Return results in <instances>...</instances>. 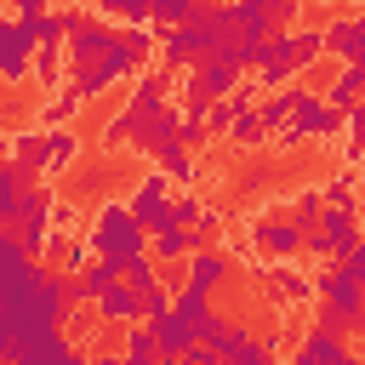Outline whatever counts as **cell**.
<instances>
[{
  "label": "cell",
  "instance_id": "25",
  "mask_svg": "<svg viewBox=\"0 0 365 365\" xmlns=\"http://www.w3.org/2000/svg\"><path fill=\"white\" fill-rule=\"evenodd\" d=\"M228 137H234V148H262V137H268V120H262L257 108H245V114L234 120V131H228Z\"/></svg>",
  "mask_w": 365,
  "mask_h": 365
},
{
  "label": "cell",
  "instance_id": "16",
  "mask_svg": "<svg viewBox=\"0 0 365 365\" xmlns=\"http://www.w3.org/2000/svg\"><path fill=\"white\" fill-rule=\"evenodd\" d=\"M291 359H302V365H348V336H336V331H308L302 342H297V354Z\"/></svg>",
  "mask_w": 365,
  "mask_h": 365
},
{
  "label": "cell",
  "instance_id": "13",
  "mask_svg": "<svg viewBox=\"0 0 365 365\" xmlns=\"http://www.w3.org/2000/svg\"><path fill=\"white\" fill-rule=\"evenodd\" d=\"M217 348H222V365H274V348L262 342V336H251L245 325H222V336H217Z\"/></svg>",
  "mask_w": 365,
  "mask_h": 365
},
{
  "label": "cell",
  "instance_id": "20",
  "mask_svg": "<svg viewBox=\"0 0 365 365\" xmlns=\"http://www.w3.org/2000/svg\"><path fill=\"white\" fill-rule=\"evenodd\" d=\"M228 279V257L217 251V245H205V251H194L188 257V285H200V291H217Z\"/></svg>",
  "mask_w": 365,
  "mask_h": 365
},
{
  "label": "cell",
  "instance_id": "26",
  "mask_svg": "<svg viewBox=\"0 0 365 365\" xmlns=\"http://www.w3.org/2000/svg\"><path fill=\"white\" fill-rule=\"evenodd\" d=\"M154 160H160V171H171L177 182H194V148H182V143H165Z\"/></svg>",
  "mask_w": 365,
  "mask_h": 365
},
{
  "label": "cell",
  "instance_id": "6",
  "mask_svg": "<svg viewBox=\"0 0 365 365\" xmlns=\"http://www.w3.org/2000/svg\"><path fill=\"white\" fill-rule=\"evenodd\" d=\"M342 125V108H331V103H319L314 91L297 103V114H291V125L279 131V148H297V143H314V137H331Z\"/></svg>",
  "mask_w": 365,
  "mask_h": 365
},
{
  "label": "cell",
  "instance_id": "7",
  "mask_svg": "<svg viewBox=\"0 0 365 365\" xmlns=\"http://www.w3.org/2000/svg\"><path fill=\"white\" fill-rule=\"evenodd\" d=\"M251 245L262 251V257H274V262H285V257H297V251H308V234L297 228V217H257L251 222Z\"/></svg>",
  "mask_w": 365,
  "mask_h": 365
},
{
  "label": "cell",
  "instance_id": "21",
  "mask_svg": "<svg viewBox=\"0 0 365 365\" xmlns=\"http://www.w3.org/2000/svg\"><path fill=\"white\" fill-rule=\"evenodd\" d=\"M114 279H125V274H120V268H114L108 257H91V262H86V268L74 274V285H80V297H91V302H97V297H103V291H108Z\"/></svg>",
  "mask_w": 365,
  "mask_h": 365
},
{
  "label": "cell",
  "instance_id": "22",
  "mask_svg": "<svg viewBox=\"0 0 365 365\" xmlns=\"http://www.w3.org/2000/svg\"><path fill=\"white\" fill-rule=\"evenodd\" d=\"M125 359H137V365H160V342H154V325L148 319H137V325H125Z\"/></svg>",
  "mask_w": 365,
  "mask_h": 365
},
{
  "label": "cell",
  "instance_id": "40",
  "mask_svg": "<svg viewBox=\"0 0 365 365\" xmlns=\"http://www.w3.org/2000/svg\"><path fill=\"white\" fill-rule=\"evenodd\" d=\"M103 177H108V171H103V165H91V171H80V188H103Z\"/></svg>",
  "mask_w": 365,
  "mask_h": 365
},
{
  "label": "cell",
  "instance_id": "4",
  "mask_svg": "<svg viewBox=\"0 0 365 365\" xmlns=\"http://www.w3.org/2000/svg\"><path fill=\"white\" fill-rule=\"evenodd\" d=\"M359 240H365V228H359V205H325L319 228L308 234V251H314V257H336V262H342Z\"/></svg>",
  "mask_w": 365,
  "mask_h": 365
},
{
  "label": "cell",
  "instance_id": "9",
  "mask_svg": "<svg viewBox=\"0 0 365 365\" xmlns=\"http://www.w3.org/2000/svg\"><path fill=\"white\" fill-rule=\"evenodd\" d=\"M114 40H120V29H114L103 11H91V17H86L74 34H68V68H86V63H97V57H103Z\"/></svg>",
  "mask_w": 365,
  "mask_h": 365
},
{
  "label": "cell",
  "instance_id": "30",
  "mask_svg": "<svg viewBox=\"0 0 365 365\" xmlns=\"http://www.w3.org/2000/svg\"><path fill=\"white\" fill-rule=\"evenodd\" d=\"M171 302H177V285H165V279H160V285H148V291H143V319H165V314H171Z\"/></svg>",
  "mask_w": 365,
  "mask_h": 365
},
{
  "label": "cell",
  "instance_id": "44",
  "mask_svg": "<svg viewBox=\"0 0 365 365\" xmlns=\"http://www.w3.org/2000/svg\"><path fill=\"white\" fill-rule=\"evenodd\" d=\"M348 6H354V11H365V0H348Z\"/></svg>",
  "mask_w": 365,
  "mask_h": 365
},
{
  "label": "cell",
  "instance_id": "39",
  "mask_svg": "<svg viewBox=\"0 0 365 365\" xmlns=\"http://www.w3.org/2000/svg\"><path fill=\"white\" fill-rule=\"evenodd\" d=\"M342 268H348V274H354V279H365V240H359V245H354V251H348V257H342Z\"/></svg>",
  "mask_w": 365,
  "mask_h": 365
},
{
  "label": "cell",
  "instance_id": "46",
  "mask_svg": "<svg viewBox=\"0 0 365 365\" xmlns=\"http://www.w3.org/2000/svg\"><path fill=\"white\" fill-rule=\"evenodd\" d=\"M291 365H302V359H291Z\"/></svg>",
  "mask_w": 365,
  "mask_h": 365
},
{
  "label": "cell",
  "instance_id": "14",
  "mask_svg": "<svg viewBox=\"0 0 365 365\" xmlns=\"http://www.w3.org/2000/svg\"><path fill=\"white\" fill-rule=\"evenodd\" d=\"M325 51L342 63H365V11H348L336 23H325Z\"/></svg>",
  "mask_w": 365,
  "mask_h": 365
},
{
  "label": "cell",
  "instance_id": "11",
  "mask_svg": "<svg viewBox=\"0 0 365 365\" xmlns=\"http://www.w3.org/2000/svg\"><path fill=\"white\" fill-rule=\"evenodd\" d=\"M314 285H319V302H331V308H342V314H354V319H359V302H365V279H354V274L336 262V268L314 274Z\"/></svg>",
  "mask_w": 365,
  "mask_h": 365
},
{
  "label": "cell",
  "instance_id": "8",
  "mask_svg": "<svg viewBox=\"0 0 365 365\" xmlns=\"http://www.w3.org/2000/svg\"><path fill=\"white\" fill-rule=\"evenodd\" d=\"M268 34H274V17H268L262 0H234V6H228V46H234L240 57H245L251 46H262Z\"/></svg>",
  "mask_w": 365,
  "mask_h": 365
},
{
  "label": "cell",
  "instance_id": "38",
  "mask_svg": "<svg viewBox=\"0 0 365 365\" xmlns=\"http://www.w3.org/2000/svg\"><path fill=\"white\" fill-rule=\"evenodd\" d=\"M11 6V17H40V11H51V0H6Z\"/></svg>",
  "mask_w": 365,
  "mask_h": 365
},
{
  "label": "cell",
  "instance_id": "33",
  "mask_svg": "<svg viewBox=\"0 0 365 365\" xmlns=\"http://www.w3.org/2000/svg\"><path fill=\"white\" fill-rule=\"evenodd\" d=\"M314 325H319V331H336V336H348V331H354L359 319H354V314H342V308H331V302H319V314H314Z\"/></svg>",
  "mask_w": 365,
  "mask_h": 365
},
{
  "label": "cell",
  "instance_id": "23",
  "mask_svg": "<svg viewBox=\"0 0 365 365\" xmlns=\"http://www.w3.org/2000/svg\"><path fill=\"white\" fill-rule=\"evenodd\" d=\"M268 285L279 291V302H302V297H314V291H319L314 279H302V274H297V268H285V262H279V268H268Z\"/></svg>",
  "mask_w": 365,
  "mask_h": 365
},
{
  "label": "cell",
  "instance_id": "41",
  "mask_svg": "<svg viewBox=\"0 0 365 365\" xmlns=\"http://www.w3.org/2000/svg\"><path fill=\"white\" fill-rule=\"evenodd\" d=\"M68 365H108V354H74Z\"/></svg>",
  "mask_w": 365,
  "mask_h": 365
},
{
  "label": "cell",
  "instance_id": "5",
  "mask_svg": "<svg viewBox=\"0 0 365 365\" xmlns=\"http://www.w3.org/2000/svg\"><path fill=\"white\" fill-rule=\"evenodd\" d=\"M34 34L23 29V17H11V23H0V80L11 86V91H23L29 86V74H34Z\"/></svg>",
  "mask_w": 365,
  "mask_h": 365
},
{
  "label": "cell",
  "instance_id": "3",
  "mask_svg": "<svg viewBox=\"0 0 365 365\" xmlns=\"http://www.w3.org/2000/svg\"><path fill=\"white\" fill-rule=\"evenodd\" d=\"M86 240H91V251L108 257L120 274L148 257V228L131 217V200H103L97 217H91V228H86Z\"/></svg>",
  "mask_w": 365,
  "mask_h": 365
},
{
  "label": "cell",
  "instance_id": "42",
  "mask_svg": "<svg viewBox=\"0 0 365 365\" xmlns=\"http://www.w3.org/2000/svg\"><path fill=\"white\" fill-rule=\"evenodd\" d=\"M308 6H342V0H308Z\"/></svg>",
  "mask_w": 365,
  "mask_h": 365
},
{
  "label": "cell",
  "instance_id": "27",
  "mask_svg": "<svg viewBox=\"0 0 365 365\" xmlns=\"http://www.w3.org/2000/svg\"><path fill=\"white\" fill-rule=\"evenodd\" d=\"M63 51H68V46H40V51H34V80H40V91H57Z\"/></svg>",
  "mask_w": 365,
  "mask_h": 365
},
{
  "label": "cell",
  "instance_id": "32",
  "mask_svg": "<svg viewBox=\"0 0 365 365\" xmlns=\"http://www.w3.org/2000/svg\"><path fill=\"white\" fill-rule=\"evenodd\" d=\"M103 11L120 23H154V0H103Z\"/></svg>",
  "mask_w": 365,
  "mask_h": 365
},
{
  "label": "cell",
  "instance_id": "1",
  "mask_svg": "<svg viewBox=\"0 0 365 365\" xmlns=\"http://www.w3.org/2000/svg\"><path fill=\"white\" fill-rule=\"evenodd\" d=\"M177 131H182V108L177 103H137V97H125V108L103 125V148L160 154L165 143H177Z\"/></svg>",
  "mask_w": 365,
  "mask_h": 365
},
{
  "label": "cell",
  "instance_id": "28",
  "mask_svg": "<svg viewBox=\"0 0 365 365\" xmlns=\"http://www.w3.org/2000/svg\"><path fill=\"white\" fill-rule=\"evenodd\" d=\"M165 91H171V74H165V68H143L131 97H137V103H165Z\"/></svg>",
  "mask_w": 365,
  "mask_h": 365
},
{
  "label": "cell",
  "instance_id": "15",
  "mask_svg": "<svg viewBox=\"0 0 365 365\" xmlns=\"http://www.w3.org/2000/svg\"><path fill=\"white\" fill-rule=\"evenodd\" d=\"M97 314H103V325H131V319H143V291L131 279H114L97 297Z\"/></svg>",
  "mask_w": 365,
  "mask_h": 365
},
{
  "label": "cell",
  "instance_id": "43",
  "mask_svg": "<svg viewBox=\"0 0 365 365\" xmlns=\"http://www.w3.org/2000/svg\"><path fill=\"white\" fill-rule=\"evenodd\" d=\"M354 331H359V336H365V314H359V325H354Z\"/></svg>",
  "mask_w": 365,
  "mask_h": 365
},
{
  "label": "cell",
  "instance_id": "34",
  "mask_svg": "<svg viewBox=\"0 0 365 365\" xmlns=\"http://www.w3.org/2000/svg\"><path fill=\"white\" fill-rule=\"evenodd\" d=\"M342 125H348V160H359V154H365V103H359V108H348V114H342Z\"/></svg>",
  "mask_w": 365,
  "mask_h": 365
},
{
  "label": "cell",
  "instance_id": "17",
  "mask_svg": "<svg viewBox=\"0 0 365 365\" xmlns=\"http://www.w3.org/2000/svg\"><path fill=\"white\" fill-rule=\"evenodd\" d=\"M34 182V171L23 160H6L0 165V222H17V205H23V188Z\"/></svg>",
  "mask_w": 365,
  "mask_h": 365
},
{
  "label": "cell",
  "instance_id": "37",
  "mask_svg": "<svg viewBox=\"0 0 365 365\" xmlns=\"http://www.w3.org/2000/svg\"><path fill=\"white\" fill-rule=\"evenodd\" d=\"M268 6V17H274V29H297V11L308 6V0H262Z\"/></svg>",
  "mask_w": 365,
  "mask_h": 365
},
{
  "label": "cell",
  "instance_id": "45",
  "mask_svg": "<svg viewBox=\"0 0 365 365\" xmlns=\"http://www.w3.org/2000/svg\"><path fill=\"white\" fill-rule=\"evenodd\" d=\"M348 365H365V359H354V354H348Z\"/></svg>",
  "mask_w": 365,
  "mask_h": 365
},
{
  "label": "cell",
  "instance_id": "31",
  "mask_svg": "<svg viewBox=\"0 0 365 365\" xmlns=\"http://www.w3.org/2000/svg\"><path fill=\"white\" fill-rule=\"evenodd\" d=\"M200 11V0H154V23L160 29H177V23H188Z\"/></svg>",
  "mask_w": 365,
  "mask_h": 365
},
{
  "label": "cell",
  "instance_id": "36",
  "mask_svg": "<svg viewBox=\"0 0 365 365\" xmlns=\"http://www.w3.org/2000/svg\"><path fill=\"white\" fill-rule=\"evenodd\" d=\"M154 262H160V257H154V251H148V257H143V262H131V268H125V279H131V285H137V291H148V285H160V268H154Z\"/></svg>",
  "mask_w": 365,
  "mask_h": 365
},
{
  "label": "cell",
  "instance_id": "10",
  "mask_svg": "<svg viewBox=\"0 0 365 365\" xmlns=\"http://www.w3.org/2000/svg\"><path fill=\"white\" fill-rule=\"evenodd\" d=\"M171 182H177L171 171H148V177L137 182V194H131V217H137L148 234H154V222L165 217V205L177 200V194H171Z\"/></svg>",
  "mask_w": 365,
  "mask_h": 365
},
{
  "label": "cell",
  "instance_id": "19",
  "mask_svg": "<svg viewBox=\"0 0 365 365\" xmlns=\"http://www.w3.org/2000/svg\"><path fill=\"white\" fill-rule=\"evenodd\" d=\"M80 108H86V97H80L74 86H57L51 97H40V125H46V131H57V125H68Z\"/></svg>",
  "mask_w": 365,
  "mask_h": 365
},
{
  "label": "cell",
  "instance_id": "24",
  "mask_svg": "<svg viewBox=\"0 0 365 365\" xmlns=\"http://www.w3.org/2000/svg\"><path fill=\"white\" fill-rule=\"evenodd\" d=\"M291 217H297V228H302V234H314V228H319V217H325V188H319V182H314V188H302V194H297V205H291Z\"/></svg>",
  "mask_w": 365,
  "mask_h": 365
},
{
  "label": "cell",
  "instance_id": "18",
  "mask_svg": "<svg viewBox=\"0 0 365 365\" xmlns=\"http://www.w3.org/2000/svg\"><path fill=\"white\" fill-rule=\"evenodd\" d=\"M325 103H331V108H342V114H348V108H359V103H365V63H342V74L331 80Z\"/></svg>",
  "mask_w": 365,
  "mask_h": 365
},
{
  "label": "cell",
  "instance_id": "35",
  "mask_svg": "<svg viewBox=\"0 0 365 365\" xmlns=\"http://www.w3.org/2000/svg\"><path fill=\"white\" fill-rule=\"evenodd\" d=\"M325 188V205H354V171H336L331 182H319Z\"/></svg>",
  "mask_w": 365,
  "mask_h": 365
},
{
  "label": "cell",
  "instance_id": "12",
  "mask_svg": "<svg viewBox=\"0 0 365 365\" xmlns=\"http://www.w3.org/2000/svg\"><path fill=\"white\" fill-rule=\"evenodd\" d=\"M154 325V342H160V365H182V354L200 342V331H194V319H182L177 308L165 314V319H148Z\"/></svg>",
  "mask_w": 365,
  "mask_h": 365
},
{
  "label": "cell",
  "instance_id": "2",
  "mask_svg": "<svg viewBox=\"0 0 365 365\" xmlns=\"http://www.w3.org/2000/svg\"><path fill=\"white\" fill-rule=\"evenodd\" d=\"M228 6L234 0H200V11L177 29H160V57L165 68H200L211 51H222L228 40Z\"/></svg>",
  "mask_w": 365,
  "mask_h": 365
},
{
  "label": "cell",
  "instance_id": "29",
  "mask_svg": "<svg viewBox=\"0 0 365 365\" xmlns=\"http://www.w3.org/2000/svg\"><path fill=\"white\" fill-rule=\"evenodd\" d=\"M325 57V29H297V68H314Z\"/></svg>",
  "mask_w": 365,
  "mask_h": 365
}]
</instances>
